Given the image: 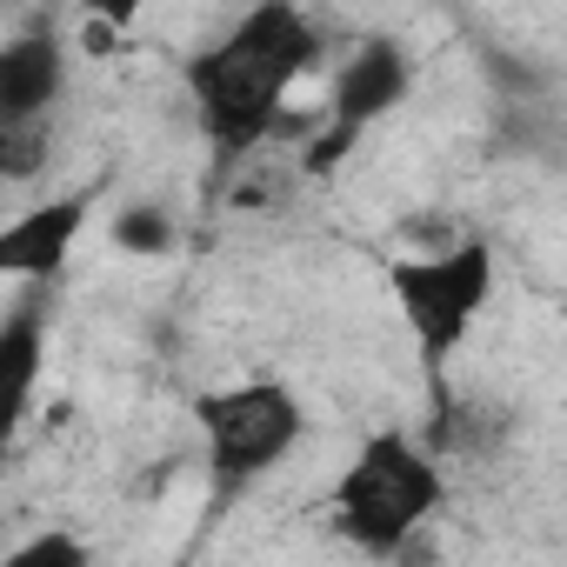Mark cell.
Returning <instances> with one entry per match:
<instances>
[{"label":"cell","instance_id":"6da1fadb","mask_svg":"<svg viewBox=\"0 0 567 567\" xmlns=\"http://www.w3.org/2000/svg\"><path fill=\"white\" fill-rule=\"evenodd\" d=\"M321 61V28L288 8V0H267V8L240 14L214 48H200L187 61V94H194V121L207 134V147L220 161H247L288 107V87Z\"/></svg>","mask_w":567,"mask_h":567},{"label":"cell","instance_id":"7a4b0ae2","mask_svg":"<svg viewBox=\"0 0 567 567\" xmlns=\"http://www.w3.org/2000/svg\"><path fill=\"white\" fill-rule=\"evenodd\" d=\"M441 501H447L441 461L408 427H374L354 447V461L341 467V481L328 494V520L348 547H361L374 560H394L441 514Z\"/></svg>","mask_w":567,"mask_h":567},{"label":"cell","instance_id":"3957f363","mask_svg":"<svg viewBox=\"0 0 567 567\" xmlns=\"http://www.w3.org/2000/svg\"><path fill=\"white\" fill-rule=\"evenodd\" d=\"M194 427H200V447H207L214 501H240L247 487H260L308 441V408L288 381L254 374V381L194 394Z\"/></svg>","mask_w":567,"mask_h":567},{"label":"cell","instance_id":"277c9868","mask_svg":"<svg viewBox=\"0 0 567 567\" xmlns=\"http://www.w3.org/2000/svg\"><path fill=\"white\" fill-rule=\"evenodd\" d=\"M388 288H394V308H401V321L414 334V354H421L427 381L441 388L447 381V361L467 348L474 321L494 301V247L481 234H454L434 254L394 260L388 267Z\"/></svg>","mask_w":567,"mask_h":567},{"label":"cell","instance_id":"5b68a950","mask_svg":"<svg viewBox=\"0 0 567 567\" xmlns=\"http://www.w3.org/2000/svg\"><path fill=\"white\" fill-rule=\"evenodd\" d=\"M408 87H414V54H408L401 41H388V34L361 41V48L341 61V74H334V94H328V127L308 141L301 167H308L315 181H328V174L354 154V141L408 101Z\"/></svg>","mask_w":567,"mask_h":567},{"label":"cell","instance_id":"8992f818","mask_svg":"<svg viewBox=\"0 0 567 567\" xmlns=\"http://www.w3.org/2000/svg\"><path fill=\"white\" fill-rule=\"evenodd\" d=\"M81 220H87V194H54V200H34L28 214H14L0 227V280H61L74 240H81Z\"/></svg>","mask_w":567,"mask_h":567},{"label":"cell","instance_id":"52a82bcc","mask_svg":"<svg viewBox=\"0 0 567 567\" xmlns=\"http://www.w3.org/2000/svg\"><path fill=\"white\" fill-rule=\"evenodd\" d=\"M68 87V54L48 28H28L14 41H0V127H34L54 114Z\"/></svg>","mask_w":567,"mask_h":567},{"label":"cell","instance_id":"ba28073f","mask_svg":"<svg viewBox=\"0 0 567 567\" xmlns=\"http://www.w3.org/2000/svg\"><path fill=\"white\" fill-rule=\"evenodd\" d=\"M41 368H48V301L28 295L0 315V447H8L41 394Z\"/></svg>","mask_w":567,"mask_h":567},{"label":"cell","instance_id":"9c48e42d","mask_svg":"<svg viewBox=\"0 0 567 567\" xmlns=\"http://www.w3.org/2000/svg\"><path fill=\"white\" fill-rule=\"evenodd\" d=\"M48 154H54L48 121H34V127H0V187L41 181V174H48Z\"/></svg>","mask_w":567,"mask_h":567},{"label":"cell","instance_id":"30bf717a","mask_svg":"<svg viewBox=\"0 0 567 567\" xmlns=\"http://www.w3.org/2000/svg\"><path fill=\"white\" fill-rule=\"evenodd\" d=\"M0 567H94V554H87V540H81V534L48 527V534H34V540L8 547V554H0Z\"/></svg>","mask_w":567,"mask_h":567},{"label":"cell","instance_id":"8fae6325","mask_svg":"<svg viewBox=\"0 0 567 567\" xmlns=\"http://www.w3.org/2000/svg\"><path fill=\"white\" fill-rule=\"evenodd\" d=\"M107 234H114L121 254H167V247H174V220H167L161 207H121Z\"/></svg>","mask_w":567,"mask_h":567}]
</instances>
